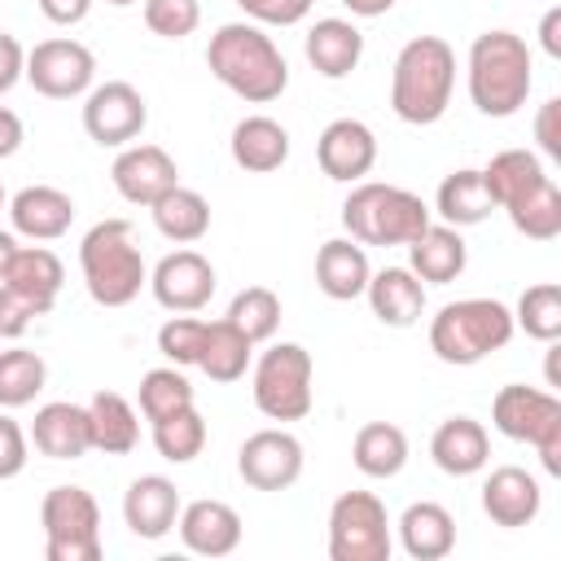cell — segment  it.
I'll use <instances>...</instances> for the list:
<instances>
[{
	"label": "cell",
	"instance_id": "obj_36",
	"mask_svg": "<svg viewBox=\"0 0 561 561\" xmlns=\"http://www.w3.org/2000/svg\"><path fill=\"white\" fill-rule=\"evenodd\" d=\"M548 171H543V162H539V153H530V149H500L486 167H482V180H486V188H491V197H495V206L504 210L513 197H522L530 184H539Z\"/></svg>",
	"mask_w": 561,
	"mask_h": 561
},
{
	"label": "cell",
	"instance_id": "obj_28",
	"mask_svg": "<svg viewBox=\"0 0 561 561\" xmlns=\"http://www.w3.org/2000/svg\"><path fill=\"white\" fill-rule=\"evenodd\" d=\"M399 543L412 561H443L456 548V522L438 500H416L399 513Z\"/></svg>",
	"mask_w": 561,
	"mask_h": 561
},
{
	"label": "cell",
	"instance_id": "obj_47",
	"mask_svg": "<svg viewBox=\"0 0 561 561\" xmlns=\"http://www.w3.org/2000/svg\"><path fill=\"white\" fill-rule=\"evenodd\" d=\"M535 140H539V149L552 162H561V101L557 96H548L539 105V114H535Z\"/></svg>",
	"mask_w": 561,
	"mask_h": 561
},
{
	"label": "cell",
	"instance_id": "obj_14",
	"mask_svg": "<svg viewBox=\"0 0 561 561\" xmlns=\"http://www.w3.org/2000/svg\"><path fill=\"white\" fill-rule=\"evenodd\" d=\"M215 285L219 280H215L210 259L197 254V250H188V245L162 254L158 267L149 272V289H153L158 307H167V311H202L210 302Z\"/></svg>",
	"mask_w": 561,
	"mask_h": 561
},
{
	"label": "cell",
	"instance_id": "obj_44",
	"mask_svg": "<svg viewBox=\"0 0 561 561\" xmlns=\"http://www.w3.org/2000/svg\"><path fill=\"white\" fill-rule=\"evenodd\" d=\"M259 26H298L316 0H232Z\"/></svg>",
	"mask_w": 561,
	"mask_h": 561
},
{
	"label": "cell",
	"instance_id": "obj_25",
	"mask_svg": "<svg viewBox=\"0 0 561 561\" xmlns=\"http://www.w3.org/2000/svg\"><path fill=\"white\" fill-rule=\"evenodd\" d=\"M302 53H307V61H311L316 75H324V79H346V75L359 66V57H364V35H359V26L346 22V18H320V22L302 35Z\"/></svg>",
	"mask_w": 561,
	"mask_h": 561
},
{
	"label": "cell",
	"instance_id": "obj_21",
	"mask_svg": "<svg viewBox=\"0 0 561 561\" xmlns=\"http://www.w3.org/2000/svg\"><path fill=\"white\" fill-rule=\"evenodd\" d=\"M39 456L48 460H79L83 451H92V434H88V408L70 403V399H53L35 412L31 434Z\"/></svg>",
	"mask_w": 561,
	"mask_h": 561
},
{
	"label": "cell",
	"instance_id": "obj_32",
	"mask_svg": "<svg viewBox=\"0 0 561 561\" xmlns=\"http://www.w3.org/2000/svg\"><path fill=\"white\" fill-rule=\"evenodd\" d=\"M149 215H153V228L175 245H193V241H202L210 232V202L197 188H184V184L167 188L149 206Z\"/></svg>",
	"mask_w": 561,
	"mask_h": 561
},
{
	"label": "cell",
	"instance_id": "obj_38",
	"mask_svg": "<svg viewBox=\"0 0 561 561\" xmlns=\"http://www.w3.org/2000/svg\"><path fill=\"white\" fill-rule=\"evenodd\" d=\"M513 329H522L535 342H557L561 337V285L539 280V285L522 289L517 311H513Z\"/></svg>",
	"mask_w": 561,
	"mask_h": 561
},
{
	"label": "cell",
	"instance_id": "obj_10",
	"mask_svg": "<svg viewBox=\"0 0 561 561\" xmlns=\"http://www.w3.org/2000/svg\"><path fill=\"white\" fill-rule=\"evenodd\" d=\"M390 513L373 491H342L329 504V557L333 561H390Z\"/></svg>",
	"mask_w": 561,
	"mask_h": 561
},
{
	"label": "cell",
	"instance_id": "obj_4",
	"mask_svg": "<svg viewBox=\"0 0 561 561\" xmlns=\"http://www.w3.org/2000/svg\"><path fill=\"white\" fill-rule=\"evenodd\" d=\"M79 272L88 285V298L96 307H127L149 285V267L140 245L131 241L127 219H101L79 241Z\"/></svg>",
	"mask_w": 561,
	"mask_h": 561
},
{
	"label": "cell",
	"instance_id": "obj_49",
	"mask_svg": "<svg viewBox=\"0 0 561 561\" xmlns=\"http://www.w3.org/2000/svg\"><path fill=\"white\" fill-rule=\"evenodd\" d=\"M39 4V13L48 18V22H57V26H75V22H83L88 13H92V0H35Z\"/></svg>",
	"mask_w": 561,
	"mask_h": 561
},
{
	"label": "cell",
	"instance_id": "obj_1",
	"mask_svg": "<svg viewBox=\"0 0 561 561\" xmlns=\"http://www.w3.org/2000/svg\"><path fill=\"white\" fill-rule=\"evenodd\" d=\"M206 66L250 105H267L289 88V61L259 22H224L206 44Z\"/></svg>",
	"mask_w": 561,
	"mask_h": 561
},
{
	"label": "cell",
	"instance_id": "obj_13",
	"mask_svg": "<svg viewBox=\"0 0 561 561\" xmlns=\"http://www.w3.org/2000/svg\"><path fill=\"white\" fill-rule=\"evenodd\" d=\"M237 473L254 491H289L302 478V443L289 430H254L237 451Z\"/></svg>",
	"mask_w": 561,
	"mask_h": 561
},
{
	"label": "cell",
	"instance_id": "obj_8",
	"mask_svg": "<svg viewBox=\"0 0 561 561\" xmlns=\"http://www.w3.org/2000/svg\"><path fill=\"white\" fill-rule=\"evenodd\" d=\"M311 377H316V359L307 346L298 342L267 346L250 377L254 408L267 421H302L311 412Z\"/></svg>",
	"mask_w": 561,
	"mask_h": 561
},
{
	"label": "cell",
	"instance_id": "obj_53",
	"mask_svg": "<svg viewBox=\"0 0 561 561\" xmlns=\"http://www.w3.org/2000/svg\"><path fill=\"white\" fill-rule=\"evenodd\" d=\"M13 250H18V232H4V228H0V276H4L9 259H13Z\"/></svg>",
	"mask_w": 561,
	"mask_h": 561
},
{
	"label": "cell",
	"instance_id": "obj_20",
	"mask_svg": "<svg viewBox=\"0 0 561 561\" xmlns=\"http://www.w3.org/2000/svg\"><path fill=\"white\" fill-rule=\"evenodd\" d=\"M180 517V491L162 473H140L123 491V522L136 539H162L175 530Z\"/></svg>",
	"mask_w": 561,
	"mask_h": 561
},
{
	"label": "cell",
	"instance_id": "obj_2",
	"mask_svg": "<svg viewBox=\"0 0 561 561\" xmlns=\"http://www.w3.org/2000/svg\"><path fill=\"white\" fill-rule=\"evenodd\" d=\"M456 88V53L443 35H412L390 70V110L412 123L430 127L447 114Z\"/></svg>",
	"mask_w": 561,
	"mask_h": 561
},
{
	"label": "cell",
	"instance_id": "obj_19",
	"mask_svg": "<svg viewBox=\"0 0 561 561\" xmlns=\"http://www.w3.org/2000/svg\"><path fill=\"white\" fill-rule=\"evenodd\" d=\"M175 530H180V543L188 552L228 557L241 543V513L228 500H193V504H180Z\"/></svg>",
	"mask_w": 561,
	"mask_h": 561
},
{
	"label": "cell",
	"instance_id": "obj_45",
	"mask_svg": "<svg viewBox=\"0 0 561 561\" xmlns=\"http://www.w3.org/2000/svg\"><path fill=\"white\" fill-rule=\"evenodd\" d=\"M39 316H48L39 302H31L26 294L0 285V337H22L31 329V320H39Z\"/></svg>",
	"mask_w": 561,
	"mask_h": 561
},
{
	"label": "cell",
	"instance_id": "obj_30",
	"mask_svg": "<svg viewBox=\"0 0 561 561\" xmlns=\"http://www.w3.org/2000/svg\"><path fill=\"white\" fill-rule=\"evenodd\" d=\"M0 285L18 289L31 302H39L44 311H53V302H57V294L66 285V267L48 245H18L9 267H4V276H0Z\"/></svg>",
	"mask_w": 561,
	"mask_h": 561
},
{
	"label": "cell",
	"instance_id": "obj_12",
	"mask_svg": "<svg viewBox=\"0 0 561 561\" xmlns=\"http://www.w3.org/2000/svg\"><path fill=\"white\" fill-rule=\"evenodd\" d=\"M149 123V105L140 96V88H131L127 79H105L83 96V131L101 145V149H123L131 145Z\"/></svg>",
	"mask_w": 561,
	"mask_h": 561
},
{
	"label": "cell",
	"instance_id": "obj_43",
	"mask_svg": "<svg viewBox=\"0 0 561 561\" xmlns=\"http://www.w3.org/2000/svg\"><path fill=\"white\" fill-rule=\"evenodd\" d=\"M197 22H202L197 0H145V26L158 39H184L197 31Z\"/></svg>",
	"mask_w": 561,
	"mask_h": 561
},
{
	"label": "cell",
	"instance_id": "obj_9",
	"mask_svg": "<svg viewBox=\"0 0 561 561\" xmlns=\"http://www.w3.org/2000/svg\"><path fill=\"white\" fill-rule=\"evenodd\" d=\"M48 561H101V508L83 486H53L39 504Z\"/></svg>",
	"mask_w": 561,
	"mask_h": 561
},
{
	"label": "cell",
	"instance_id": "obj_17",
	"mask_svg": "<svg viewBox=\"0 0 561 561\" xmlns=\"http://www.w3.org/2000/svg\"><path fill=\"white\" fill-rule=\"evenodd\" d=\"M9 224L26 241H57L75 224V197L53 184H26L9 197Z\"/></svg>",
	"mask_w": 561,
	"mask_h": 561
},
{
	"label": "cell",
	"instance_id": "obj_54",
	"mask_svg": "<svg viewBox=\"0 0 561 561\" xmlns=\"http://www.w3.org/2000/svg\"><path fill=\"white\" fill-rule=\"evenodd\" d=\"M105 4H114V9H127V4H136V0H105Z\"/></svg>",
	"mask_w": 561,
	"mask_h": 561
},
{
	"label": "cell",
	"instance_id": "obj_5",
	"mask_svg": "<svg viewBox=\"0 0 561 561\" xmlns=\"http://www.w3.org/2000/svg\"><path fill=\"white\" fill-rule=\"evenodd\" d=\"M430 206L399 184L359 180L342 202V228L359 245H408L430 228Z\"/></svg>",
	"mask_w": 561,
	"mask_h": 561
},
{
	"label": "cell",
	"instance_id": "obj_40",
	"mask_svg": "<svg viewBox=\"0 0 561 561\" xmlns=\"http://www.w3.org/2000/svg\"><path fill=\"white\" fill-rule=\"evenodd\" d=\"M250 342H267L276 329H280V298L267 289V285H245L232 302H228V316Z\"/></svg>",
	"mask_w": 561,
	"mask_h": 561
},
{
	"label": "cell",
	"instance_id": "obj_15",
	"mask_svg": "<svg viewBox=\"0 0 561 561\" xmlns=\"http://www.w3.org/2000/svg\"><path fill=\"white\" fill-rule=\"evenodd\" d=\"M110 180H114V188H118L123 202L153 206L167 188L180 184V167H175V158L162 145H136L131 140V145L118 149V158L110 167Z\"/></svg>",
	"mask_w": 561,
	"mask_h": 561
},
{
	"label": "cell",
	"instance_id": "obj_55",
	"mask_svg": "<svg viewBox=\"0 0 561 561\" xmlns=\"http://www.w3.org/2000/svg\"><path fill=\"white\" fill-rule=\"evenodd\" d=\"M4 206H9V193H4V184H0V210H4Z\"/></svg>",
	"mask_w": 561,
	"mask_h": 561
},
{
	"label": "cell",
	"instance_id": "obj_22",
	"mask_svg": "<svg viewBox=\"0 0 561 561\" xmlns=\"http://www.w3.org/2000/svg\"><path fill=\"white\" fill-rule=\"evenodd\" d=\"M430 456L443 473L451 478H469V473H482L486 460H491V434L482 421L473 416H447L434 438H430Z\"/></svg>",
	"mask_w": 561,
	"mask_h": 561
},
{
	"label": "cell",
	"instance_id": "obj_50",
	"mask_svg": "<svg viewBox=\"0 0 561 561\" xmlns=\"http://www.w3.org/2000/svg\"><path fill=\"white\" fill-rule=\"evenodd\" d=\"M22 140H26L22 118H18L9 105H0V158H13V153L22 149Z\"/></svg>",
	"mask_w": 561,
	"mask_h": 561
},
{
	"label": "cell",
	"instance_id": "obj_35",
	"mask_svg": "<svg viewBox=\"0 0 561 561\" xmlns=\"http://www.w3.org/2000/svg\"><path fill=\"white\" fill-rule=\"evenodd\" d=\"M504 215H508V224H513L522 237H530V241H552V237H561V188L552 184V175H543V180L530 184L522 197H513V202L504 206Z\"/></svg>",
	"mask_w": 561,
	"mask_h": 561
},
{
	"label": "cell",
	"instance_id": "obj_33",
	"mask_svg": "<svg viewBox=\"0 0 561 561\" xmlns=\"http://www.w3.org/2000/svg\"><path fill=\"white\" fill-rule=\"evenodd\" d=\"M250 355H254V342L232 324V320H206V333H202V351H197V368L228 386V381H241L245 368H250Z\"/></svg>",
	"mask_w": 561,
	"mask_h": 561
},
{
	"label": "cell",
	"instance_id": "obj_52",
	"mask_svg": "<svg viewBox=\"0 0 561 561\" xmlns=\"http://www.w3.org/2000/svg\"><path fill=\"white\" fill-rule=\"evenodd\" d=\"M355 18H381V13H390L394 9V0H342Z\"/></svg>",
	"mask_w": 561,
	"mask_h": 561
},
{
	"label": "cell",
	"instance_id": "obj_3",
	"mask_svg": "<svg viewBox=\"0 0 561 561\" xmlns=\"http://www.w3.org/2000/svg\"><path fill=\"white\" fill-rule=\"evenodd\" d=\"M469 101L486 118H508L530 96V48L513 31H482L469 44Z\"/></svg>",
	"mask_w": 561,
	"mask_h": 561
},
{
	"label": "cell",
	"instance_id": "obj_27",
	"mask_svg": "<svg viewBox=\"0 0 561 561\" xmlns=\"http://www.w3.org/2000/svg\"><path fill=\"white\" fill-rule=\"evenodd\" d=\"M469 263V245L460 228L430 224L416 241H408V267L421 276V285H451Z\"/></svg>",
	"mask_w": 561,
	"mask_h": 561
},
{
	"label": "cell",
	"instance_id": "obj_11",
	"mask_svg": "<svg viewBox=\"0 0 561 561\" xmlns=\"http://www.w3.org/2000/svg\"><path fill=\"white\" fill-rule=\"evenodd\" d=\"M39 96L53 101H70V96H88L92 79H96V57L88 44L57 35V39H39L26 53V75H22Z\"/></svg>",
	"mask_w": 561,
	"mask_h": 561
},
{
	"label": "cell",
	"instance_id": "obj_31",
	"mask_svg": "<svg viewBox=\"0 0 561 561\" xmlns=\"http://www.w3.org/2000/svg\"><path fill=\"white\" fill-rule=\"evenodd\" d=\"M434 210L451 228H473V224H482L495 210V197H491V188H486V180H482L478 167H460V171H451L438 184Z\"/></svg>",
	"mask_w": 561,
	"mask_h": 561
},
{
	"label": "cell",
	"instance_id": "obj_41",
	"mask_svg": "<svg viewBox=\"0 0 561 561\" xmlns=\"http://www.w3.org/2000/svg\"><path fill=\"white\" fill-rule=\"evenodd\" d=\"M180 408H193V386L184 377V368L167 364V368H149L140 377V412L145 421H162Z\"/></svg>",
	"mask_w": 561,
	"mask_h": 561
},
{
	"label": "cell",
	"instance_id": "obj_37",
	"mask_svg": "<svg viewBox=\"0 0 561 561\" xmlns=\"http://www.w3.org/2000/svg\"><path fill=\"white\" fill-rule=\"evenodd\" d=\"M48 381V364L44 355L26 351V346H9L0 351V408H26L35 403V394Z\"/></svg>",
	"mask_w": 561,
	"mask_h": 561
},
{
	"label": "cell",
	"instance_id": "obj_6",
	"mask_svg": "<svg viewBox=\"0 0 561 561\" xmlns=\"http://www.w3.org/2000/svg\"><path fill=\"white\" fill-rule=\"evenodd\" d=\"M513 337V311L500 298H456L430 320V351L443 364L469 368L504 351Z\"/></svg>",
	"mask_w": 561,
	"mask_h": 561
},
{
	"label": "cell",
	"instance_id": "obj_42",
	"mask_svg": "<svg viewBox=\"0 0 561 561\" xmlns=\"http://www.w3.org/2000/svg\"><path fill=\"white\" fill-rule=\"evenodd\" d=\"M202 333H206V320H197L193 311H171V320L158 329V351H162L175 368H197Z\"/></svg>",
	"mask_w": 561,
	"mask_h": 561
},
{
	"label": "cell",
	"instance_id": "obj_7",
	"mask_svg": "<svg viewBox=\"0 0 561 561\" xmlns=\"http://www.w3.org/2000/svg\"><path fill=\"white\" fill-rule=\"evenodd\" d=\"M491 425L539 451V465L557 478L561 473V399L535 386H504L491 399Z\"/></svg>",
	"mask_w": 561,
	"mask_h": 561
},
{
	"label": "cell",
	"instance_id": "obj_48",
	"mask_svg": "<svg viewBox=\"0 0 561 561\" xmlns=\"http://www.w3.org/2000/svg\"><path fill=\"white\" fill-rule=\"evenodd\" d=\"M22 75H26V48L18 44V35L0 31V96L13 92Z\"/></svg>",
	"mask_w": 561,
	"mask_h": 561
},
{
	"label": "cell",
	"instance_id": "obj_46",
	"mask_svg": "<svg viewBox=\"0 0 561 561\" xmlns=\"http://www.w3.org/2000/svg\"><path fill=\"white\" fill-rule=\"evenodd\" d=\"M26 451H31L26 430H22L13 416H4V412H0V482L18 478V473L26 469Z\"/></svg>",
	"mask_w": 561,
	"mask_h": 561
},
{
	"label": "cell",
	"instance_id": "obj_34",
	"mask_svg": "<svg viewBox=\"0 0 561 561\" xmlns=\"http://www.w3.org/2000/svg\"><path fill=\"white\" fill-rule=\"evenodd\" d=\"M351 460L364 478H394L408 465V434L390 421H368L351 443Z\"/></svg>",
	"mask_w": 561,
	"mask_h": 561
},
{
	"label": "cell",
	"instance_id": "obj_39",
	"mask_svg": "<svg viewBox=\"0 0 561 561\" xmlns=\"http://www.w3.org/2000/svg\"><path fill=\"white\" fill-rule=\"evenodd\" d=\"M149 425H153V447H158V456L171 460V465H188V460H197L202 447H206V421H202L197 408H180V412H171V416H162V421H149Z\"/></svg>",
	"mask_w": 561,
	"mask_h": 561
},
{
	"label": "cell",
	"instance_id": "obj_16",
	"mask_svg": "<svg viewBox=\"0 0 561 561\" xmlns=\"http://www.w3.org/2000/svg\"><path fill=\"white\" fill-rule=\"evenodd\" d=\"M320 171L337 184H359L377 162V136L359 118H333L316 140Z\"/></svg>",
	"mask_w": 561,
	"mask_h": 561
},
{
	"label": "cell",
	"instance_id": "obj_23",
	"mask_svg": "<svg viewBox=\"0 0 561 561\" xmlns=\"http://www.w3.org/2000/svg\"><path fill=\"white\" fill-rule=\"evenodd\" d=\"M228 153L250 175L280 171L289 162V131L267 114H245L228 136Z\"/></svg>",
	"mask_w": 561,
	"mask_h": 561
},
{
	"label": "cell",
	"instance_id": "obj_26",
	"mask_svg": "<svg viewBox=\"0 0 561 561\" xmlns=\"http://www.w3.org/2000/svg\"><path fill=\"white\" fill-rule=\"evenodd\" d=\"M368 276H373V263L364 254V245L355 237H333L320 245L316 254V285L324 298L333 302H351L368 289Z\"/></svg>",
	"mask_w": 561,
	"mask_h": 561
},
{
	"label": "cell",
	"instance_id": "obj_51",
	"mask_svg": "<svg viewBox=\"0 0 561 561\" xmlns=\"http://www.w3.org/2000/svg\"><path fill=\"white\" fill-rule=\"evenodd\" d=\"M539 44H543L548 57H561V4H552V9L543 13V22H539Z\"/></svg>",
	"mask_w": 561,
	"mask_h": 561
},
{
	"label": "cell",
	"instance_id": "obj_24",
	"mask_svg": "<svg viewBox=\"0 0 561 561\" xmlns=\"http://www.w3.org/2000/svg\"><path fill=\"white\" fill-rule=\"evenodd\" d=\"M373 316L390 329H412L425 311V285L412 267H381L368 276V289H364Z\"/></svg>",
	"mask_w": 561,
	"mask_h": 561
},
{
	"label": "cell",
	"instance_id": "obj_18",
	"mask_svg": "<svg viewBox=\"0 0 561 561\" xmlns=\"http://www.w3.org/2000/svg\"><path fill=\"white\" fill-rule=\"evenodd\" d=\"M543 508V491H539V478L526 473L522 465H500L486 473L482 482V513L504 526V530H517V526H530Z\"/></svg>",
	"mask_w": 561,
	"mask_h": 561
},
{
	"label": "cell",
	"instance_id": "obj_29",
	"mask_svg": "<svg viewBox=\"0 0 561 561\" xmlns=\"http://www.w3.org/2000/svg\"><path fill=\"white\" fill-rule=\"evenodd\" d=\"M88 434H92V447L105 451V456L136 451V443H140V416H136L131 399L118 394V390H96L88 399Z\"/></svg>",
	"mask_w": 561,
	"mask_h": 561
}]
</instances>
